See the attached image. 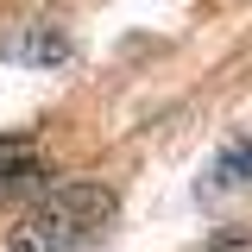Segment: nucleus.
I'll list each match as a JSON object with an SVG mask.
<instances>
[{
	"mask_svg": "<svg viewBox=\"0 0 252 252\" xmlns=\"http://www.w3.org/2000/svg\"><path fill=\"white\" fill-rule=\"evenodd\" d=\"M114 208L120 202H114L107 183H82V177L76 183H57L13 220L6 246L13 252H76V246H89V240H101V227L114 220Z\"/></svg>",
	"mask_w": 252,
	"mask_h": 252,
	"instance_id": "f257e3e1",
	"label": "nucleus"
},
{
	"mask_svg": "<svg viewBox=\"0 0 252 252\" xmlns=\"http://www.w3.org/2000/svg\"><path fill=\"white\" fill-rule=\"evenodd\" d=\"M252 183V145H233V152L215 158V170H208V195H220V189H246Z\"/></svg>",
	"mask_w": 252,
	"mask_h": 252,
	"instance_id": "f03ea898",
	"label": "nucleus"
},
{
	"mask_svg": "<svg viewBox=\"0 0 252 252\" xmlns=\"http://www.w3.org/2000/svg\"><path fill=\"white\" fill-rule=\"evenodd\" d=\"M6 57H19V63H63L69 57V38H63V32H32V38H13V44H6Z\"/></svg>",
	"mask_w": 252,
	"mask_h": 252,
	"instance_id": "7ed1b4c3",
	"label": "nucleus"
},
{
	"mask_svg": "<svg viewBox=\"0 0 252 252\" xmlns=\"http://www.w3.org/2000/svg\"><path fill=\"white\" fill-rule=\"evenodd\" d=\"M32 170H38V158H32L26 139H0V189H6V183H26Z\"/></svg>",
	"mask_w": 252,
	"mask_h": 252,
	"instance_id": "20e7f679",
	"label": "nucleus"
}]
</instances>
